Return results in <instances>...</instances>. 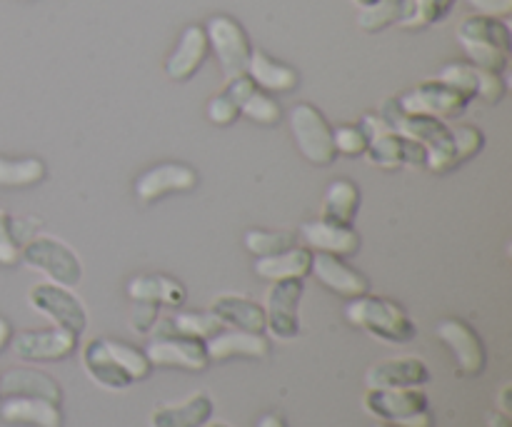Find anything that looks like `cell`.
I'll return each mask as SVG.
<instances>
[{"mask_svg": "<svg viewBox=\"0 0 512 427\" xmlns=\"http://www.w3.org/2000/svg\"><path fill=\"white\" fill-rule=\"evenodd\" d=\"M455 0H415V13L410 18L408 28H428V25L440 23L445 15L453 10Z\"/></svg>", "mask_w": 512, "mask_h": 427, "instance_id": "74e56055", "label": "cell"}, {"mask_svg": "<svg viewBox=\"0 0 512 427\" xmlns=\"http://www.w3.org/2000/svg\"><path fill=\"white\" fill-rule=\"evenodd\" d=\"M365 138H368V148L365 155L373 165L383 170L395 168H420L425 165V148L415 140L405 138V135L395 133L378 113H368L360 120Z\"/></svg>", "mask_w": 512, "mask_h": 427, "instance_id": "3957f363", "label": "cell"}, {"mask_svg": "<svg viewBox=\"0 0 512 427\" xmlns=\"http://www.w3.org/2000/svg\"><path fill=\"white\" fill-rule=\"evenodd\" d=\"M375 427H390V425H375Z\"/></svg>", "mask_w": 512, "mask_h": 427, "instance_id": "f907efd6", "label": "cell"}, {"mask_svg": "<svg viewBox=\"0 0 512 427\" xmlns=\"http://www.w3.org/2000/svg\"><path fill=\"white\" fill-rule=\"evenodd\" d=\"M365 413L373 418L395 425L405 418L430 410L428 395L423 388H395V390H368L363 398Z\"/></svg>", "mask_w": 512, "mask_h": 427, "instance_id": "4fadbf2b", "label": "cell"}, {"mask_svg": "<svg viewBox=\"0 0 512 427\" xmlns=\"http://www.w3.org/2000/svg\"><path fill=\"white\" fill-rule=\"evenodd\" d=\"M28 305L35 313L45 315L55 328L68 330L75 338L85 333L88 328V310H85L83 300L65 285L55 283H40L30 288Z\"/></svg>", "mask_w": 512, "mask_h": 427, "instance_id": "8992f818", "label": "cell"}, {"mask_svg": "<svg viewBox=\"0 0 512 427\" xmlns=\"http://www.w3.org/2000/svg\"><path fill=\"white\" fill-rule=\"evenodd\" d=\"M453 138H455V163L458 165L473 160L485 145L483 130L475 128V125H453Z\"/></svg>", "mask_w": 512, "mask_h": 427, "instance_id": "d590c367", "label": "cell"}, {"mask_svg": "<svg viewBox=\"0 0 512 427\" xmlns=\"http://www.w3.org/2000/svg\"><path fill=\"white\" fill-rule=\"evenodd\" d=\"M108 343H110V350H113V355L118 358V363L123 365L125 373L133 378V383H140V380L150 378L153 365H150V360L145 358L143 350L133 348V345L128 343H120V340H108Z\"/></svg>", "mask_w": 512, "mask_h": 427, "instance_id": "836d02e7", "label": "cell"}, {"mask_svg": "<svg viewBox=\"0 0 512 427\" xmlns=\"http://www.w3.org/2000/svg\"><path fill=\"white\" fill-rule=\"evenodd\" d=\"M460 45H490L510 53L512 35L503 18H488V15H470L458 25Z\"/></svg>", "mask_w": 512, "mask_h": 427, "instance_id": "83f0119b", "label": "cell"}, {"mask_svg": "<svg viewBox=\"0 0 512 427\" xmlns=\"http://www.w3.org/2000/svg\"><path fill=\"white\" fill-rule=\"evenodd\" d=\"M20 260L35 273H43L50 283L65 285V288H75L83 278V263L78 255L53 235L30 238L20 248Z\"/></svg>", "mask_w": 512, "mask_h": 427, "instance_id": "277c9868", "label": "cell"}, {"mask_svg": "<svg viewBox=\"0 0 512 427\" xmlns=\"http://www.w3.org/2000/svg\"><path fill=\"white\" fill-rule=\"evenodd\" d=\"M300 240L305 248L313 253H328L338 255V258H348L355 255L360 248V235L355 233L353 225H338L328 223V220H310L300 228Z\"/></svg>", "mask_w": 512, "mask_h": 427, "instance_id": "e0dca14e", "label": "cell"}, {"mask_svg": "<svg viewBox=\"0 0 512 427\" xmlns=\"http://www.w3.org/2000/svg\"><path fill=\"white\" fill-rule=\"evenodd\" d=\"M300 298L303 280H280L270 285L265 295V333L275 340H295L300 333Z\"/></svg>", "mask_w": 512, "mask_h": 427, "instance_id": "9c48e42d", "label": "cell"}, {"mask_svg": "<svg viewBox=\"0 0 512 427\" xmlns=\"http://www.w3.org/2000/svg\"><path fill=\"white\" fill-rule=\"evenodd\" d=\"M83 370L95 385L105 390H128L133 378L123 370L118 358L110 350L108 338H95L83 348Z\"/></svg>", "mask_w": 512, "mask_h": 427, "instance_id": "ffe728a7", "label": "cell"}, {"mask_svg": "<svg viewBox=\"0 0 512 427\" xmlns=\"http://www.w3.org/2000/svg\"><path fill=\"white\" fill-rule=\"evenodd\" d=\"M15 358L25 363H60L70 358L78 348V338L68 330L50 328V330H25L10 338Z\"/></svg>", "mask_w": 512, "mask_h": 427, "instance_id": "7c38bea8", "label": "cell"}, {"mask_svg": "<svg viewBox=\"0 0 512 427\" xmlns=\"http://www.w3.org/2000/svg\"><path fill=\"white\" fill-rule=\"evenodd\" d=\"M345 318L350 325L390 345H405L418 335L410 315L398 303L380 298V295L365 293L360 298H353L345 305Z\"/></svg>", "mask_w": 512, "mask_h": 427, "instance_id": "7a4b0ae2", "label": "cell"}, {"mask_svg": "<svg viewBox=\"0 0 512 427\" xmlns=\"http://www.w3.org/2000/svg\"><path fill=\"white\" fill-rule=\"evenodd\" d=\"M508 93V83H505L503 73H493V70L478 68V95L475 98L485 100L488 105H498Z\"/></svg>", "mask_w": 512, "mask_h": 427, "instance_id": "ab89813d", "label": "cell"}, {"mask_svg": "<svg viewBox=\"0 0 512 427\" xmlns=\"http://www.w3.org/2000/svg\"><path fill=\"white\" fill-rule=\"evenodd\" d=\"M358 210H360L358 185L350 183V180H335V183H330L328 193H325L323 213H320V218L328 220V223L353 225Z\"/></svg>", "mask_w": 512, "mask_h": 427, "instance_id": "f1b7e54d", "label": "cell"}, {"mask_svg": "<svg viewBox=\"0 0 512 427\" xmlns=\"http://www.w3.org/2000/svg\"><path fill=\"white\" fill-rule=\"evenodd\" d=\"M158 308L155 303H135L133 313H130V328L138 335H150L153 333L155 323H158Z\"/></svg>", "mask_w": 512, "mask_h": 427, "instance_id": "b9f144b4", "label": "cell"}, {"mask_svg": "<svg viewBox=\"0 0 512 427\" xmlns=\"http://www.w3.org/2000/svg\"><path fill=\"white\" fill-rule=\"evenodd\" d=\"M430 383V368L423 358L398 355L383 360L365 373L368 390H395V388H423Z\"/></svg>", "mask_w": 512, "mask_h": 427, "instance_id": "9a60e30c", "label": "cell"}, {"mask_svg": "<svg viewBox=\"0 0 512 427\" xmlns=\"http://www.w3.org/2000/svg\"><path fill=\"white\" fill-rule=\"evenodd\" d=\"M238 118H240V105L235 103V98L228 93V90L218 93L208 103V120H213V123L220 125V128L233 125Z\"/></svg>", "mask_w": 512, "mask_h": 427, "instance_id": "f35d334b", "label": "cell"}, {"mask_svg": "<svg viewBox=\"0 0 512 427\" xmlns=\"http://www.w3.org/2000/svg\"><path fill=\"white\" fill-rule=\"evenodd\" d=\"M258 427H288V425H285V420L278 418V415H263V418L258 420Z\"/></svg>", "mask_w": 512, "mask_h": 427, "instance_id": "7dc6e473", "label": "cell"}, {"mask_svg": "<svg viewBox=\"0 0 512 427\" xmlns=\"http://www.w3.org/2000/svg\"><path fill=\"white\" fill-rule=\"evenodd\" d=\"M333 145H335V153L338 155L358 158V155H365L368 138H365L360 123L358 125H338V128H333Z\"/></svg>", "mask_w": 512, "mask_h": 427, "instance_id": "8d00e7d4", "label": "cell"}, {"mask_svg": "<svg viewBox=\"0 0 512 427\" xmlns=\"http://www.w3.org/2000/svg\"><path fill=\"white\" fill-rule=\"evenodd\" d=\"M380 118L405 138L415 140L425 148V168L435 175H443L448 170L458 168L455 163V138L453 125L430 115H410L403 113L398 98H388L380 105Z\"/></svg>", "mask_w": 512, "mask_h": 427, "instance_id": "6da1fadb", "label": "cell"}, {"mask_svg": "<svg viewBox=\"0 0 512 427\" xmlns=\"http://www.w3.org/2000/svg\"><path fill=\"white\" fill-rule=\"evenodd\" d=\"M473 100L468 95H463L460 90H455L453 85L443 83V80H423V83L415 85L413 90L403 93L398 98V105L403 113L410 115H430V118H458L468 110V105Z\"/></svg>", "mask_w": 512, "mask_h": 427, "instance_id": "52a82bcc", "label": "cell"}, {"mask_svg": "<svg viewBox=\"0 0 512 427\" xmlns=\"http://www.w3.org/2000/svg\"><path fill=\"white\" fill-rule=\"evenodd\" d=\"M245 75L255 83V88L265 93H288L298 88V73L290 65L270 58L265 50H253L248 60Z\"/></svg>", "mask_w": 512, "mask_h": 427, "instance_id": "d4e9b609", "label": "cell"}, {"mask_svg": "<svg viewBox=\"0 0 512 427\" xmlns=\"http://www.w3.org/2000/svg\"><path fill=\"white\" fill-rule=\"evenodd\" d=\"M310 265H313V250L298 248L293 245L290 250H283L270 258L255 260V275L268 283H280V280H305L310 275Z\"/></svg>", "mask_w": 512, "mask_h": 427, "instance_id": "484cf974", "label": "cell"}, {"mask_svg": "<svg viewBox=\"0 0 512 427\" xmlns=\"http://www.w3.org/2000/svg\"><path fill=\"white\" fill-rule=\"evenodd\" d=\"M478 15L488 18H508L512 13V0H465Z\"/></svg>", "mask_w": 512, "mask_h": 427, "instance_id": "7bdbcfd3", "label": "cell"}, {"mask_svg": "<svg viewBox=\"0 0 512 427\" xmlns=\"http://www.w3.org/2000/svg\"><path fill=\"white\" fill-rule=\"evenodd\" d=\"M435 335L453 353L455 365H458V375H463V378H478L483 373L485 365H488V353H485V345L480 340V335L465 320H440L438 328H435Z\"/></svg>", "mask_w": 512, "mask_h": 427, "instance_id": "8fae6325", "label": "cell"}, {"mask_svg": "<svg viewBox=\"0 0 512 427\" xmlns=\"http://www.w3.org/2000/svg\"><path fill=\"white\" fill-rule=\"evenodd\" d=\"M223 325L213 313H178L175 318H160L150 335H188V338L208 340L220 333Z\"/></svg>", "mask_w": 512, "mask_h": 427, "instance_id": "f546056e", "label": "cell"}, {"mask_svg": "<svg viewBox=\"0 0 512 427\" xmlns=\"http://www.w3.org/2000/svg\"><path fill=\"white\" fill-rule=\"evenodd\" d=\"M208 427H230V425H225V423H208Z\"/></svg>", "mask_w": 512, "mask_h": 427, "instance_id": "681fc988", "label": "cell"}, {"mask_svg": "<svg viewBox=\"0 0 512 427\" xmlns=\"http://www.w3.org/2000/svg\"><path fill=\"white\" fill-rule=\"evenodd\" d=\"M0 418L8 425L25 427H63V413L58 403L43 398H8L0 405Z\"/></svg>", "mask_w": 512, "mask_h": 427, "instance_id": "603a6c76", "label": "cell"}, {"mask_svg": "<svg viewBox=\"0 0 512 427\" xmlns=\"http://www.w3.org/2000/svg\"><path fill=\"white\" fill-rule=\"evenodd\" d=\"M512 385L510 383H505L503 388H500V393H498V413H503V415H508V418H512Z\"/></svg>", "mask_w": 512, "mask_h": 427, "instance_id": "ee69618b", "label": "cell"}, {"mask_svg": "<svg viewBox=\"0 0 512 427\" xmlns=\"http://www.w3.org/2000/svg\"><path fill=\"white\" fill-rule=\"evenodd\" d=\"M210 363H225L233 358L265 360L270 355V340L263 333H248V330H220L213 338L205 340Z\"/></svg>", "mask_w": 512, "mask_h": 427, "instance_id": "d6986e66", "label": "cell"}, {"mask_svg": "<svg viewBox=\"0 0 512 427\" xmlns=\"http://www.w3.org/2000/svg\"><path fill=\"white\" fill-rule=\"evenodd\" d=\"M290 133H293L295 145L303 153V158L308 163L325 168V165H333V160L338 158L333 145V128L325 120V115L320 113L315 105L310 103H298L290 110Z\"/></svg>", "mask_w": 512, "mask_h": 427, "instance_id": "5b68a950", "label": "cell"}, {"mask_svg": "<svg viewBox=\"0 0 512 427\" xmlns=\"http://www.w3.org/2000/svg\"><path fill=\"white\" fill-rule=\"evenodd\" d=\"M245 250L255 258H270L298 243V235L290 230H248L243 238Z\"/></svg>", "mask_w": 512, "mask_h": 427, "instance_id": "1f68e13d", "label": "cell"}, {"mask_svg": "<svg viewBox=\"0 0 512 427\" xmlns=\"http://www.w3.org/2000/svg\"><path fill=\"white\" fill-rule=\"evenodd\" d=\"M215 405L208 393H193L183 403L160 405L150 415V427H205L213 420Z\"/></svg>", "mask_w": 512, "mask_h": 427, "instance_id": "44dd1931", "label": "cell"}, {"mask_svg": "<svg viewBox=\"0 0 512 427\" xmlns=\"http://www.w3.org/2000/svg\"><path fill=\"white\" fill-rule=\"evenodd\" d=\"M20 260V245L13 235V218L0 208V265H15Z\"/></svg>", "mask_w": 512, "mask_h": 427, "instance_id": "60d3db41", "label": "cell"}, {"mask_svg": "<svg viewBox=\"0 0 512 427\" xmlns=\"http://www.w3.org/2000/svg\"><path fill=\"white\" fill-rule=\"evenodd\" d=\"M353 3L358 5L360 10H363V8H370V5H375V3H378V0H353Z\"/></svg>", "mask_w": 512, "mask_h": 427, "instance_id": "c3c4849f", "label": "cell"}, {"mask_svg": "<svg viewBox=\"0 0 512 427\" xmlns=\"http://www.w3.org/2000/svg\"><path fill=\"white\" fill-rule=\"evenodd\" d=\"M438 80L453 85L470 100H475V95H478V68L473 63H448L438 73Z\"/></svg>", "mask_w": 512, "mask_h": 427, "instance_id": "e575fe53", "label": "cell"}, {"mask_svg": "<svg viewBox=\"0 0 512 427\" xmlns=\"http://www.w3.org/2000/svg\"><path fill=\"white\" fill-rule=\"evenodd\" d=\"M205 35H208L213 53L218 55L223 73L228 78L243 75L245 68H248L250 53H253V43H250L243 25L235 18H230V15H213L205 23Z\"/></svg>", "mask_w": 512, "mask_h": 427, "instance_id": "ba28073f", "label": "cell"}, {"mask_svg": "<svg viewBox=\"0 0 512 427\" xmlns=\"http://www.w3.org/2000/svg\"><path fill=\"white\" fill-rule=\"evenodd\" d=\"M153 368H178L188 373L208 370L210 358L205 340L188 335H153L148 348L143 350Z\"/></svg>", "mask_w": 512, "mask_h": 427, "instance_id": "30bf717a", "label": "cell"}, {"mask_svg": "<svg viewBox=\"0 0 512 427\" xmlns=\"http://www.w3.org/2000/svg\"><path fill=\"white\" fill-rule=\"evenodd\" d=\"M10 338H13V328H10L8 320L0 318V353H3V350L8 348Z\"/></svg>", "mask_w": 512, "mask_h": 427, "instance_id": "f6af8a7d", "label": "cell"}, {"mask_svg": "<svg viewBox=\"0 0 512 427\" xmlns=\"http://www.w3.org/2000/svg\"><path fill=\"white\" fill-rule=\"evenodd\" d=\"M488 427H512V423H510L508 415H503L495 410V413L488 415Z\"/></svg>", "mask_w": 512, "mask_h": 427, "instance_id": "bcb514c9", "label": "cell"}, {"mask_svg": "<svg viewBox=\"0 0 512 427\" xmlns=\"http://www.w3.org/2000/svg\"><path fill=\"white\" fill-rule=\"evenodd\" d=\"M210 53L208 35H205L203 25H188V28L180 33L178 45H175L173 53L165 60V75L175 83H185V80L193 78L200 70V65L205 63Z\"/></svg>", "mask_w": 512, "mask_h": 427, "instance_id": "ac0fdd59", "label": "cell"}, {"mask_svg": "<svg viewBox=\"0 0 512 427\" xmlns=\"http://www.w3.org/2000/svg\"><path fill=\"white\" fill-rule=\"evenodd\" d=\"M240 115L248 118L250 123L258 125H278L280 118H283V110H280V103L265 90L255 88L248 98L240 105Z\"/></svg>", "mask_w": 512, "mask_h": 427, "instance_id": "d6a6232c", "label": "cell"}, {"mask_svg": "<svg viewBox=\"0 0 512 427\" xmlns=\"http://www.w3.org/2000/svg\"><path fill=\"white\" fill-rule=\"evenodd\" d=\"M128 295L135 303H155L165 308H183L188 290L168 275H138L128 283Z\"/></svg>", "mask_w": 512, "mask_h": 427, "instance_id": "4316f807", "label": "cell"}, {"mask_svg": "<svg viewBox=\"0 0 512 427\" xmlns=\"http://www.w3.org/2000/svg\"><path fill=\"white\" fill-rule=\"evenodd\" d=\"M310 273L320 280V285L330 290V293L340 295V298H360V295L370 293V283L360 270L350 268L343 258L328 253H313V265Z\"/></svg>", "mask_w": 512, "mask_h": 427, "instance_id": "2e32d148", "label": "cell"}, {"mask_svg": "<svg viewBox=\"0 0 512 427\" xmlns=\"http://www.w3.org/2000/svg\"><path fill=\"white\" fill-rule=\"evenodd\" d=\"M0 395H8V398H43L50 403H58L63 400V390L55 383L50 375L40 373L33 368H15L0 378Z\"/></svg>", "mask_w": 512, "mask_h": 427, "instance_id": "cb8c5ba5", "label": "cell"}, {"mask_svg": "<svg viewBox=\"0 0 512 427\" xmlns=\"http://www.w3.org/2000/svg\"><path fill=\"white\" fill-rule=\"evenodd\" d=\"M210 313L220 320L223 328L248 330V333H265V308L245 295L225 293L218 295L210 305Z\"/></svg>", "mask_w": 512, "mask_h": 427, "instance_id": "7402d4cb", "label": "cell"}, {"mask_svg": "<svg viewBox=\"0 0 512 427\" xmlns=\"http://www.w3.org/2000/svg\"><path fill=\"white\" fill-rule=\"evenodd\" d=\"M45 180V163L38 158H3L0 155V188H30Z\"/></svg>", "mask_w": 512, "mask_h": 427, "instance_id": "4dcf8cb0", "label": "cell"}, {"mask_svg": "<svg viewBox=\"0 0 512 427\" xmlns=\"http://www.w3.org/2000/svg\"><path fill=\"white\" fill-rule=\"evenodd\" d=\"M198 185V173L183 163H163L150 168L135 180V198L140 203H155L173 193H190Z\"/></svg>", "mask_w": 512, "mask_h": 427, "instance_id": "5bb4252c", "label": "cell"}]
</instances>
